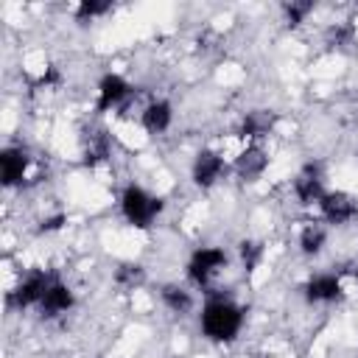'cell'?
<instances>
[{
  "label": "cell",
  "instance_id": "cell-6",
  "mask_svg": "<svg viewBox=\"0 0 358 358\" xmlns=\"http://www.w3.org/2000/svg\"><path fill=\"white\" fill-rule=\"evenodd\" d=\"M224 171H227L224 159H221L215 151H210V148L199 151L196 159H193V182H196L199 187H213V185L221 179Z\"/></svg>",
  "mask_w": 358,
  "mask_h": 358
},
{
  "label": "cell",
  "instance_id": "cell-25",
  "mask_svg": "<svg viewBox=\"0 0 358 358\" xmlns=\"http://www.w3.org/2000/svg\"><path fill=\"white\" fill-rule=\"evenodd\" d=\"M355 280H358V268H355Z\"/></svg>",
  "mask_w": 358,
  "mask_h": 358
},
{
  "label": "cell",
  "instance_id": "cell-13",
  "mask_svg": "<svg viewBox=\"0 0 358 358\" xmlns=\"http://www.w3.org/2000/svg\"><path fill=\"white\" fill-rule=\"evenodd\" d=\"M266 154H263V148H257V145H249L246 151H241L238 154V159H235V171L243 176V179H255V176H260L263 171H266Z\"/></svg>",
  "mask_w": 358,
  "mask_h": 358
},
{
  "label": "cell",
  "instance_id": "cell-19",
  "mask_svg": "<svg viewBox=\"0 0 358 358\" xmlns=\"http://www.w3.org/2000/svg\"><path fill=\"white\" fill-rule=\"evenodd\" d=\"M282 11H285L288 25H299V22H305V17L313 11V3H310V0H291V3L282 6Z\"/></svg>",
  "mask_w": 358,
  "mask_h": 358
},
{
  "label": "cell",
  "instance_id": "cell-8",
  "mask_svg": "<svg viewBox=\"0 0 358 358\" xmlns=\"http://www.w3.org/2000/svg\"><path fill=\"white\" fill-rule=\"evenodd\" d=\"M294 193L299 199V204H313L324 196V187H322V168L319 165H308L296 182H294Z\"/></svg>",
  "mask_w": 358,
  "mask_h": 358
},
{
  "label": "cell",
  "instance_id": "cell-10",
  "mask_svg": "<svg viewBox=\"0 0 358 358\" xmlns=\"http://www.w3.org/2000/svg\"><path fill=\"white\" fill-rule=\"evenodd\" d=\"M341 296V282L336 274H316L305 285V299L308 302H336Z\"/></svg>",
  "mask_w": 358,
  "mask_h": 358
},
{
  "label": "cell",
  "instance_id": "cell-5",
  "mask_svg": "<svg viewBox=\"0 0 358 358\" xmlns=\"http://www.w3.org/2000/svg\"><path fill=\"white\" fill-rule=\"evenodd\" d=\"M319 210H322V215H324L330 224H347V221L355 218V213H358L355 201H352L347 193H341V190L324 193V196L319 199Z\"/></svg>",
  "mask_w": 358,
  "mask_h": 358
},
{
  "label": "cell",
  "instance_id": "cell-7",
  "mask_svg": "<svg viewBox=\"0 0 358 358\" xmlns=\"http://www.w3.org/2000/svg\"><path fill=\"white\" fill-rule=\"evenodd\" d=\"M131 95V87L123 76L117 73H106L101 81H98V112H106L112 106H117L120 101H126Z\"/></svg>",
  "mask_w": 358,
  "mask_h": 358
},
{
  "label": "cell",
  "instance_id": "cell-11",
  "mask_svg": "<svg viewBox=\"0 0 358 358\" xmlns=\"http://www.w3.org/2000/svg\"><path fill=\"white\" fill-rule=\"evenodd\" d=\"M39 308H42V313H45V316L64 313V310H70V308H73V291H70L64 282L53 280V282L48 285V291H45V296H42Z\"/></svg>",
  "mask_w": 358,
  "mask_h": 358
},
{
  "label": "cell",
  "instance_id": "cell-9",
  "mask_svg": "<svg viewBox=\"0 0 358 358\" xmlns=\"http://www.w3.org/2000/svg\"><path fill=\"white\" fill-rule=\"evenodd\" d=\"M28 171V154L22 148H3L0 154V176L6 187H14L17 182H22Z\"/></svg>",
  "mask_w": 358,
  "mask_h": 358
},
{
  "label": "cell",
  "instance_id": "cell-4",
  "mask_svg": "<svg viewBox=\"0 0 358 358\" xmlns=\"http://www.w3.org/2000/svg\"><path fill=\"white\" fill-rule=\"evenodd\" d=\"M56 277L53 274H45V271H31L11 294H8V302L17 305V308H28V305H39L48 285L53 282Z\"/></svg>",
  "mask_w": 358,
  "mask_h": 358
},
{
  "label": "cell",
  "instance_id": "cell-20",
  "mask_svg": "<svg viewBox=\"0 0 358 358\" xmlns=\"http://www.w3.org/2000/svg\"><path fill=\"white\" fill-rule=\"evenodd\" d=\"M109 8H112V6L103 3V0H81L78 8H76V20H78V22H87V20H92V17L106 14Z\"/></svg>",
  "mask_w": 358,
  "mask_h": 358
},
{
  "label": "cell",
  "instance_id": "cell-1",
  "mask_svg": "<svg viewBox=\"0 0 358 358\" xmlns=\"http://www.w3.org/2000/svg\"><path fill=\"white\" fill-rule=\"evenodd\" d=\"M243 310L229 299H213L201 310V330L213 341H232L241 333Z\"/></svg>",
  "mask_w": 358,
  "mask_h": 358
},
{
  "label": "cell",
  "instance_id": "cell-15",
  "mask_svg": "<svg viewBox=\"0 0 358 358\" xmlns=\"http://www.w3.org/2000/svg\"><path fill=\"white\" fill-rule=\"evenodd\" d=\"M271 126H274V115L255 109V112H246V117L241 123V134L243 137H266Z\"/></svg>",
  "mask_w": 358,
  "mask_h": 358
},
{
  "label": "cell",
  "instance_id": "cell-16",
  "mask_svg": "<svg viewBox=\"0 0 358 358\" xmlns=\"http://www.w3.org/2000/svg\"><path fill=\"white\" fill-rule=\"evenodd\" d=\"M324 241H327V232H324L319 224H310V227H305L302 235H299V249H302L305 255H319L322 246H324Z\"/></svg>",
  "mask_w": 358,
  "mask_h": 358
},
{
  "label": "cell",
  "instance_id": "cell-14",
  "mask_svg": "<svg viewBox=\"0 0 358 358\" xmlns=\"http://www.w3.org/2000/svg\"><path fill=\"white\" fill-rule=\"evenodd\" d=\"M159 296H162V305H165L171 313H179V316H185V313L193 308L190 291H185V288H179V285H162Z\"/></svg>",
  "mask_w": 358,
  "mask_h": 358
},
{
  "label": "cell",
  "instance_id": "cell-18",
  "mask_svg": "<svg viewBox=\"0 0 358 358\" xmlns=\"http://www.w3.org/2000/svg\"><path fill=\"white\" fill-rule=\"evenodd\" d=\"M115 280H117L120 285H126V288H134V285H140V282L145 280V271H143V266H137V263H123V266L115 271Z\"/></svg>",
  "mask_w": 358,
  "mask_h": 358
},
{
  "label": "cell",
  "instance_id": "cell-17",
  "mask_svg": "<svg viewBox=\"0 0 358 358\" xmlns=\"http://www.w3.org/2000/svg\"><path fill=\"white\" fill-rule=\"evenodd\" d=\"M109 157V143H106V137L103 134H90V143L84 145V159L90 162V165H95V162H101V159H106Z\"/></svg>",
  "mask_w": 358,
  "mask_h": 358
},
{
  "label": "cell",
  "instance_id": "cell-22",
  "mask_svg": "<svg viewBox=\"0 0 358 358\" xmlns=\"http://www.w3.org/2000/svg\"><path fill=\"white\" fill-rule=\"evenodd\" d=\"M350 36H352V34H350V28H341V25L327 31V42H330V45H344Z\"/></svg>",
  "mask_w": 358,
  "mask_h": 358
},
{
  "label": "cell",
  "instance_id": "cell-3",
  "mask_svg": "<svg viewBox=\"0 0 358 358\" xmlns=\"http://www.w3.org/2000/svg\"><path fill=\"white\" fill-rule=\"evenodd\" d=\"M227 266V255H224V249H218V246H201V249H196L193 255H190V260H187V277L196 282V285H204L218 268H224Z\"/></svg>",
  "mask_w": 358,
  "mask_h": 358
},
{
  "label": "cell",
  "instance_id": "cell-23",
  "mask_svg": "<svg viewBox=\"0 0 358 358\" xmlns=\"http://www.w3.org/2000/svg\"><path fill=\"white\" fill-rule=\"evenodd\" d=\"M64 221H67V215H62V213H59V215H53V218H45L39 229H42V232H56V229H62V224H64Z\"/></svg>",
  "mask_w": 358,
  "mask_h": 358
},
{
  "label": "cell",
  "instance_id": "cell-2",
  "mask_svg": "<svg viewBox=\"0 0 358 358\" xmlns=\"http://www.w3.org/2000/svg\"><path fill=\"white\" fill-rule=\"evenodd\" d=\"M120 207H123L126 221L143 229V227H151V221L162 213V199L151 196L148 190H143L137 185H129L120 196Z\"/></svg>",
  "mask_w": 358,
  "mask_h": 358
},
{
  "label": "cell",
  "instance_id": "cell-24",
  "mask_svg": "<svg viewBox=\"0 0 358 358\" xmlns=\"http://www.w3.org/2000/svg\"><path fill=\"white\" fill-rule=\"evenodd\" d=\"M56 78H59V73H56V70H53V67H50V70H48V73H45V76H42V78H39V84H53V81H56Z\"/></svg>",
  "mask_w": 358,
  "mask_h": 358
},
{
  "label": "cell",
  "instance_id": "cell-12",
  "mask_svg": "<svg viewBox=\"0 0 358 358\" xmlns=\"http://www.w3.org/2000/svg\"><path fill=\"white\" fill-rule=\"evenodd\" d=\"M171 117H173V112H171V103H168V101H151V103L143 109V126H145V131H151V134L165 131V129L171 126Z\"/></svg>",
  "mask_w": 358,
  "mask_h": 358
},
{
  "label": "cell",
  "instance_id": "cell-21",
  "mask_svg": "<svg viewBox=\"0 0 358 358\" xmlns=\"http://www.w3.org/2000/svg\"><path fill=\"white\" fill-rule=\"evenodd\" d=\"M238 252H241V260H243V268L246 271H252L260 263V257H263V246L257 241H241Z\"/></svg>",
  "mask_w": 358,
  "mask_h": 358
}]
</instances>
